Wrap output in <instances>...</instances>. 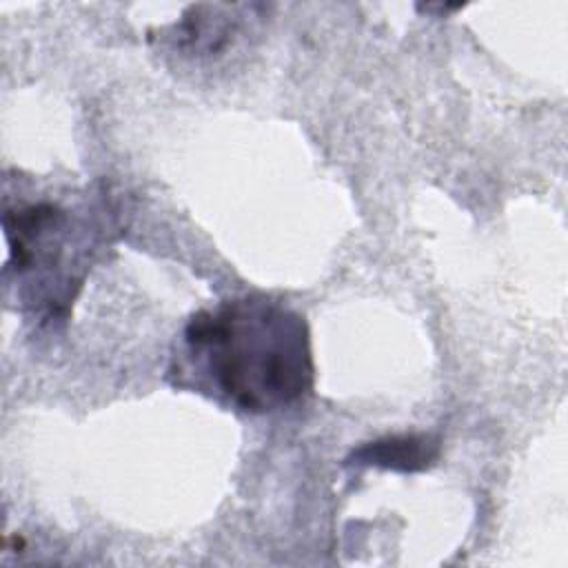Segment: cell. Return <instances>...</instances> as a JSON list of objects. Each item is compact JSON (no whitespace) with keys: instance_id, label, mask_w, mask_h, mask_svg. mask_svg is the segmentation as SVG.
I'll list each match as a JSON object with an SVG mask.
<instances>
[{"instance_id":"cell-1","label":"cell","mask_w":568,"mask_h":568,"mask_svg":"<svg viewBox=\"0 0 568 568\" xmlns=\"http://www.w3.org/2000/svg\"><path fill=\"white\" fill-rule=\"evenodd\" d=\"M313 375L304 317L257 295L195 311L169 366L175 386L253 415L300 402Z\"/></svg>"},{"instance_id":"cell-2","label":"cell","mask_w":568,"mask_h":568,"mask_svg":"<svg viewBox=\"0 0 568 568\" xmlns=\"http://www.w3.org/2000/svg\"><path fill=\"white\" fill-rule=\"evenodd\" d=\"M4 282L40 322L64 320L75 300L100 231L58 200L4 204Z\"/></svg>"},{"instance_id":"cell-3","label":"cell","mask_w":568,"mask_h":568,"mask_svg":"<svg viewBox=\"0 0 568 568\" xmlns=\"http://www.w3.org/2000/svg\"><path fill=\"white\" fill-rule=\"evenodd\" d=\"M224 7L195 4L191 7L180 22L171 27L169 42L175 51L189 55H217L222 49L233 42L242 16L222 13Z\"/></svg>"},{"instance_id":"cell-4","label":"cell","mask_w":568,"mask_h":568,"mask_svg":"<svg viewBox=\"0 0 568 568\" xmlns=\"http://www.w3.org/2000/svg\"><path fill=\"white\" fill-rule=\"evenodd\" d=\"M439 457V439L433 435H393L368 442L348 455V464L390 470H424Z\"/></svg>"}]
</instances>
